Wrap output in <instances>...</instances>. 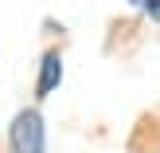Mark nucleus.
Instances as JSON below:
<instances>
[{
    "label": "nucleus",
    "instance_id": "nucleus-3",
    "mask_svg": "<svg viewBox=\"0 0 160 153\" xmlns=\"http://www.w3.org/2000/svg\"><path fill=\"white\" fill-rule=\"evenodd\" d=\"M141 8H145L152 20H160V0H141Z\"/></svg>",
    "mask_w": 160,
    "mask_h": 153
},
{
    "label": "nucleus",
    "instance_id": "nucleus-2",
    "mask_svg": "<svg viewBox=\"0 0 160 153\" xmlns=\"http://www.w3.org/2000/svg\"><path fill=\"white\" fill-rule=\"evenodd\" d=\"M59 75H62L59 55H55V51H47V55H43V67H39V83H35V94H39V98H47V94L59 86Z\"/></svg>",
    "mask_w": 160,
    "mask_h": 153
},
{
    "label": "nucleus",
    "instance_id": "nucleus-1",
    "mask_svg": "<svg viewBox=\"0 0 160 153\" xmlns=\"http://www.w3.org/2000/svg\"><path fill=\"white\" fill-rule=\"evenodd\" d=\"M12 153H43V118H39V110H20L16 114Z\"/></svg>",
    "mask_w": 160,
    "mask_h": 153
}]
</instances>
